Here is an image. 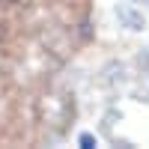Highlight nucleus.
I'll return each mask as SVG.
<instances>
[{"label": "nucleus", "instance_id": "f257e3e1", "mask_svg": "<svg viewBox=\"0 0 149 149\" xmlns=\"http://www.w3.org/2000/svg\"><path fill=\"white\" fill-rule=\"evenodd\" d=\"M81 146L84 149H93L95 146V137H93V134H81Z\"/></svg>", "mask_w": 149, "mask_h": 149}]
</instances>
